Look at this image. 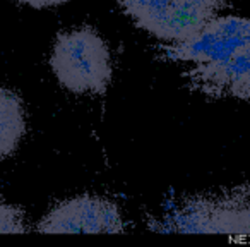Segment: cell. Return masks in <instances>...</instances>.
Listing matches in <instances>:
<instances>
[{
  "label": "cell",
  "mask_w": 250,
  "mask_h": 247,
  "mask_svg": "<svg viewBox=\"0 0 250 247\" xmlns=\"http://www.w3.org/2000/svg\"><path fill=\"white\" fill-rule=\"evenodd\" d=\"M165 53L201 93L250 101V18L219 14Z\"/></svg>",
  "instance_id": "cell-1"
},
{
  "label": "cell",
  "mask_w": 250,
  "mask_h": 247,
  "mask_svg": "<svg viewBox=\"0 0 250 247\" xmlns=\"http://www.w3.org/2000/svg\"><path fill=\"white\" fill-rule=\"evenodd\" d=\"M50 67L60 86L74 94H103L113 72L108 45L87 26L57 36Z\"/></svg>",
  "instance_id": "cell-2"
},
{
  "label": "cell",
  "mask_w": 250,
  "mask_h": 247,
  "mask_svg": "<svg viewBox=\"0 0 250 247\" xmlns=\"http://www.w3.org/2000/svg\"><path fill=\"white\" fill-rule=\"evenodd\" d=\"M141 29L161 42L182 43L211 22L225 0H117Z\"/></svg>",
  "instance_id": "cell-3"
},
{
  "label": "cell",
  "mask_w": 250,
  "mask_h": 247,
  "mask_svg": "<svg viewBox=\"0 0 250 247\" xmlns=\"http://www.w3.org/2000/svg\"><path fill=\"white\" fill-rule=\"evenodd\" d=\"M171 230L250 237V185L188 201L171 218Z\"/></svg>",
  "instance_id": "cell-4"
},
{
  "label": "cell",
  "mask_w": 250,
  "mask_h": 247,
  "mask_svg": "<svg viewBox=\"0 0 250 247\" xmlns=\"http://www.w3.org/2000/svg\"><path fill=\"white\" fill-rule=\"evenodd\" d=\"M40 233H120L124 218L117 202L98 196L67 199L38 223Z\"/></svg>",
  "instance_id": "cell-5"
},
{
  "label": "cell",
  "mask_w": 250,
  "mask_h": 247,
  "mask_svg": "<svg viewBox=\"0 0 250 247\" xmlns=\"http://www.w3.org/2000/svg\"><path fill=\"white\" fill-rule=\"evenodd\" d=\"M26 133V110L22 100L12 91L0 88V160L18 150Z\"/></svg>",
  "instance_id": "cell-6"
},
{
  "label": "cell",
  "mask_w": 250,
  "mask_h": 247,
  "mask_svg": "<svg viewBox=\"0 0 250 247\" xmlns=\"http://www.w3.org/2000/svg\"><path fill=\"white\" fill-rule=\"evenodd\" d=\"M24 215L19 208L0 199V233H24Z\"/></svg>",
  "instance_id": "cell-7"
},
{
  "label": "cell",
  "mask_w": 250,
  "mask_h": 247,
  "mask_svg": "<svg viewBox=\"0 0 250 247\" xmlns=\"http://www.w3.org/2000/svg\"><path fill=\"white\" fill-rule=\"evenodd\" d=\"M22 4L29 5L35 9H45V7H55V5H62L69 0H19Z\"/></svg>",
  "instance_id": "cell-8"
}]
</instances>
